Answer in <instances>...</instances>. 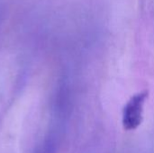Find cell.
<instances>
[{
    "label": "cell",
    "instance_id": "obj_1",
    "mask_svg": "<svg viewBox=\"0 0 154 153\" xmlns=\"http://www.w3.org/2000/svg\"><path fill=\"white\" fill-rule=\"evenodd\" d=\"M149 91L143 90L133 96L123 110V126L126 131L137 129L143 122V106L148 98Z\"/></svg>",
    "mask_w": 154,
    "mask_h": 153
},
{
    "label": "cell",
    "instance_id": "obj_2",
    "mask_svg": "<svg viewBox=\"0 0 154 153\" xmlns=\"http://www.w3.org/2000/svg\"><path fill=\"white\" fill-rule=\"evenodd\" d=\"M57 152V141L56 137L52 134L46 136L34 149L32 153H56Z\"/></svg>",
    "mask_w": 154,
    "mask_h": 153
}]
</instances>
